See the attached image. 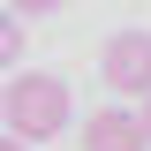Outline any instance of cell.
Wrapping results in <instances>:
<instances>
[{
	"label": "cell",
	"instance_id": "obj_2",
	"mask_svg": "<svg viewBox=\"0 0 151 151\" xmlns=\"http://www.w3.org/2000/svg\"><path fill=\"white\" fill-rule=\"evenodd\" d=\"M98 83H106V106H144L151 98V30H113L98 45Z\"/></svg>",
	"mask_w": 151,
	"mask_h": 151
},
{
	"label": "cell",
	"instance_id": "obj_6",
	"mask_svg": "<svg viewBox=\"0 0 151 151\" xmlns=\"http://www.w3.org/2000/svg\"><path fill=\"white\" fill-rule=\"evenodd\" d=\"M136 113H144V129H151V98H144V106H136Z\"/></svg>",
	"mask_w": 151,
	"mask_h": 151
},
{
	"label": "cell",
	"instance_id": "obj_5",
	"mask_svg": "<svg viewBox=\"0 0 151 151\" xmlns=\"http://www.w3.org/2000/svg\"><path fill=\"white\" fill-rule=\"evenodd\" d=\"M0 151H30V144H15V136H8V129H0Z\"/></svg>",
	"mask_w": 151,
	"mask_h": 151
},
{
	"label": "cell",
	"instance_id": "obj_3",
	"mask_svg": "<svg viewBox=\"0 0 151 151\" xmlns=\"http://www.w3.org/2000/svg\"><path fill=\"white\" fill-rule=\"evenodd\" d=\"M76 144L83 151H151V129H144L136 106H98V113L76 121Z\"/></svg>",
	"mask_w": 151,
	"mask_h": 151
},
{
	"label": "cell",
	"instance_id": "obj_4",
	"mask_svg": "<svg viewBox=\"0 0 151 151\" xmlns=\"http://www.w3.org/2000/svg\"><path fill=\"white\" fill-rule=\"evenodd\" d=\"M15 60H23V15L0 8V68H15Z\"/></svg>",
	"mask_w": 151,
	"mask_h": 151
},
{
	"label": "cell",
	"instance_id": "obj_1",
	"mask_svg": "<svg viewBox=\"0 0 151 151\" xmlns=\"http://www.w3.org/2000/svg\"><path fill=\"white\" fill-rule=\"evenodd\" d=\"M0 121H8V136L30 144V151L53 144V136L76 121L68 76H53V68H23V76H8V91H0Z\"/></svg>",
	"mask_w": 151,
	"mask_h": 151
}]
</instances>
